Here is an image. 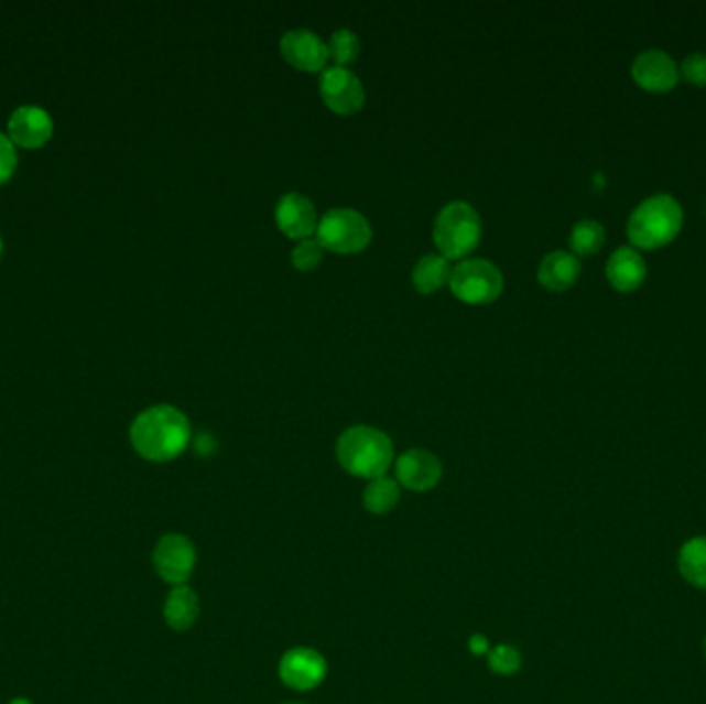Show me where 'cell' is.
Wrapping results in <instances>:
<instances>
[{"label": "cell", "instance_id": "cell-1", "mask_svg": "<svg viewBox=\"0 0 706 704\" xmlns=\"http://www.w3.org/2000/svg\"><path fill=\"white\" fill-rule=\"evenodd\" d=\"M191 441V424L181 410L155 405L141 411L131 426V443L149 461L176 459Z\"/></svg>", "mask_w": 706, "mask_h": 704}, {"label": "cell", "instance_id": "cell-2", "mask_svg": "<svg viewBox=\"0 0 706 704\" xmlns=\"http://www.w3.org/2000/svg\"><path fill=\"white\" fill-rule=\"evenodd\" d=\"M337 461L347 474L377 479L389 472L393 463V441L378 427L351 426L339 436Z\"/></svg>", "mask_w": 706, "mask_h": 704}, {"label": "cell", "instance_id": "cell-3", "mask_svg": "<svg viewBox=\"0 0 706 704\" xmlns=\"http://www.w3.org/2000/svg\"><path fill=\"white\" fill-rule=\"evenodd\" d=\"M682 228V207L670 195H655L642 201L630 215L628 236L632 245L659 248L672 242Z\"/></svg>", "mask_w": 706, "mask_h": 704}, {"label": "cell", "instance_id": "cell-4", "mask_svg": "<svg viewBox=\"0 0 706 704\" xmlns=\"http://www.w3.org/2000/svg\"><path fill=\"white\" fill-rule=\"evenodd\" d=\"M481 240V219L476 209L465 203H448L436 217L434 242L441 248L444 259H460L469 254Z\"/></svg>", "mask_w": 706, "mask_h": 704}, {"label": "cell", "instance_id": "cell-5", "mask_svg": "<svg viewBox=\"0 0 706 704\" xmlns=\"http://www.w3.org/2000/svg\"><path fill=\"white\" fill-rule=\"evenodd\" d=\"M316 240L327 250L351 254L363 250L372 240V228L360 212L339 207L321 217L316 226Z\"/></svg>", "mask_w": 706, "mask_h": 704}, {"label": "cell", "instance_id": "cell-6", "mask_svg": "<svg viewBox=\"0 0 706 704\" xmlns=\"http://www.w3.org/2000/svg\"><path fill=\"white\" fill-rule=\"evenodd\" d=\"M448 285L465 304H490L502 294L504 279L492 261L467 259L450 271Z\"/></svg>", "mask_w": 706, "mask_h": 704}, {"label": "cell", "instance_id": "cell-7", "mask_svg": "<svg viewBox=\"0 0 706 704\" xmlns=\"http://www.w3.org/2000/svg\"><path fill=\"white\" fill-rule=\"evenodd\" d=\"M153 566L165 583L181 587L195 573L197 550L186 535L167 533L153 550Z\"/></svg>", "mask_w": 706, "mask_h": 704}, {"label": "cell", "instance_id": "cell-8", "mask_svg": "<svg viewBox=\"0 0 706 704\" xmlns=\"http://www.w3.org/2000/svg\"><path fill=\"white\" fill-rule=\"evenodd\" d=\"M327 672V659L311 647H296L281 657L280 678L287 689L297 692L314 690L325 682Z\"/></svg>", "mask_w": 706, "mask_h": 704}, {"label": "cell", "instance_id": "cell-9", "mask_svg": "<svg viewBox=\"0 0 706 704\" xmlns=\"http://www.w3.org/2000/svg\"><path fill=\"white\" fill-rule=\"evenodd\" d=\"M321 96L333 112L354 115L363 106L366 91L360 77L347 66H329L321 77Z\"/></svg>", "mask_w": 706, "mask_h": 704}, {"label": "cell", "instance_id": "cell-10", "mask_svg": "<svg viewBox=\"0 0 706 704\" xmlns=\"http://www.w3.org/2000/svg\"><path fill=\"white\" fill-rule=\"evenodd\" d=\"M394 474L405 490L427 491L441 484L443 463L426 448H410L394 463Z\"/></svg>", "mask_w": 706, "mask_h": 704}, {"label": "cell", "instance_id": "cell-11", "mask_svg": "<svg viewBox=\"0 0 706 704\" xmlns=\"http://www.w3.org/2000/svg\"><path fill=\"white\" fill-rule=\"evenodd\" d=\"M283 58L300 71H321L329 61V48L321 35L311 30H290L281 37Z\"/></svg>", "mask_w": 706, "mask_h": 704}, {"label": "cell", "instance_id": "cell-12", "mask_svg": "<svg viewBox=\"0 0 706 704\" xmlns=\"http://www.w3.org/2000/svg\"><path fill=\"white\" fill-rule=\"evenodd\" d=\"M275 221L287 238L306 240L318 226V217L313 201L300 193H287L275 207Z\"/></svg>", "mask_w": 706, "mask_h": 704}, {"label": "cell", "instance_id": "cell-13", "mask_svg": "<svg viewBox=\"0 0 706 704\" xmlns=\"http://www.w3.org/2000/svg\"><path fill=\"white\" fill-rule=\"evenodd\" d=\"M632 77L649 91H667L677 83V66L672 56L661 50H647L637 56L632 65Z\"/></svg>", "mask_w": 706, "mask_h": 704}, {"label": "cell", "instance_id": "cell-14", "mask_svg": "<svg viewBox=\"0 0 706 704\" xmlns=\"http://www.w3.org/2000/svg\"><path fill=\"white\" fill-rule=\"evenodd\" d=\"M52 118L40 106H21L11 115L9 134L11 141L21 148H40L52 134Z\"/></svg>", "mask_w": 706, "mask_h": 704}, {"label": "cell", "instance_id": "cell-15", "mask_svg": "<svg viewBox=\"0 0 706 704\" xmlns=\"http://www.w3.org/2000/svg\"><path fill=\"white\" fill-rule=\"evenodd\" d=\"M608 279L611 285L620 292H632L641 285L647 278V264L642 261L641 254L634 248H618L609 257Z\"/></svg>", "mask_w": 706, "mask_h": 704}, {"label": "cell", "instance_id": "cell-16", "mask_svg": "<svg viewBox=\"0 0 706 704\" xmlns=\"http://www.w3.org/2000/svg\"><path fill=\"white\" fill-rule=\"evenodd\" d=\"M580 275V262L575 254L564 252V250H554L550 252L537 269V279L543 288L552 292H564L571 285H575L576 279Z\"/></svg>", "mask_w": 706, "mask_h": 704}, {"label": "cell", "instance_id": "cell-17", "mask_svg": "<svg viewBox=\"0 0 706 704\" xmlns=\"http://www.w3.org/2000/svg\"><path fill=\"white\" fill-rule=\"evenodd\" d=\"M198 614H200V602L195 591L186 585L170 591L165 599L164 618L172 630L184 632L193 628L197 624Z\"/></svg>", "mask_w": 706, "mask_h": 704}, {"label": "cell", "instance_id": "cell-18", "mask_svg": "<svg viewBox=\"0 0 706 704\" xmlns=\"http://www.w3.org/2000/svg\"><path fill=\"white\" fill-rule=\"evenodd\" d=\"M677 571L688 585L706 591V535L692 538L680 548Z\"/></svg>", "mask_w": 706, "mask_h": 704}, {"label": "cell", "instance_id": "cell-19", "mask_svg": "<svg viewBox=\"0 0 706 704\" xmlns=\"http://www.w3.org/2000/svg\"><path fill=\"white\" fill-rule=\"evenodd\" d=\"M450 271L453 269L448 264V259H444L443 254H426L415 262L411 279L420 294H432L448 281Z\"/></svg>", "mask_w": 706, "mask_h": 704}, {"label": "cell", "instance_id": "cell-20", "mask_svg": "<svg viewBox=\"0 0 706 704\" xmlns=\"http://www.w3.org/2000/svg\"><path fill=\"white\" fill-rule=\"evenodd\" d=\"M399 498H401L399 481L387 475L370 479V484L366 486L361 496L363 508L372 515H389L399 505Z\"/></svg>", "mask_w": 706, "mask_h": 704}, {"label": "cell", "instance_id": "cell-21", "mask_svg": "<svg viewBox=\"0 0 706 704\" xmlns=\"http://www.w3.org/2000/svg\"><path fill=\"white\" fill-rule=\"evenodd\" d=\"M604 242H606V231L593 219L578 221L571 234V246L576 254H585V257L595 254Z\"/></svg>", "mask_w": 706, "mask_h": 704}, {"label": "cell", "instance_id": "cell-22", "mask_svg": "<svg viewBox=\"0 0 706 704\" xmlns=\"http://www.w3.org/2000/svg\"><path fill=\"white\" fill-rule=\"evenodd\" d=\"M327 48H329V58L335 61V65L346 66L360 56V37L351 30H337L330 35Z\"/></svg>", "mask_w": 706, "mask_h": 704}, {"label": "cell", "instance_id": "cell-23", "mask_svg": "<svg viewBox=\"0 0 706 704\" xmlns=\"http://www.w3.org/2000/svg\"><path fill=\"white\" fill-rule=\"evenodd\" d=\"M488 665L498 675H512L521 670L523 657L512 645H498L488 651Z\"/></svg>", "mask_w": 706, "mask_h": 704}, {"label": "cell", "instance_id": "cell-24", "mask_svg": "<svg viewBox=\"0 0 706 704\" xmlns=\"http://www.w3.org/2000/svg\"><path fill=\"white\" fill-rule=\"evenodd\" d=\"M323 250L325 248L318 245V240L306 238L292 250V262L300 271H313L323 261Z\"/></svg>", "mask_w": 706, "mask_h": 704}, {"label": "cell", "instance_id": "cell-25", "mask_svg": "<svg viewBox=\"0 0 706 704\" xmlns=\"http://www.w3.org/2000/svg\"><path fill=\"white\" fill-rule=\"evenodd\" d=\"M682 75L686 82L696 85V87H705L706 85V54L694 52L691 56L684 58V63L680 66Z\"/></svg>", "mask_w": 706, "mask_h": 704}, {"label": "cell", "instance_id": "cell-26", "mask_svg": "<svg viewBox=\"0 0 706 704\" xmlns=\"http://www.w3.org/2000/svg\"><path fill=\"white\" fill-rule=\"evenodd\" d=\"M17 151L11 137L0 132V182L9 181L15 172Z\"/></svg>", "mask_w": 706, "mask_h": 704}, {"label": "cell", "instance_id": "cell-27", "mask_svg": "<svg viewBox=\"0 0 706 704\" xmlns=\"http://www.w3.org/2000/svg\"><path fill=\"white\" fill-rule=\"evenodd\" d=\"M469 649H471L476 656H484V653H488V640L484 639L481 635H476L474 639L469 640Z\"/></svg>", "mask_w": 706, "mask_h": 704}, {"label": "cell", "instance_id": "cell-28", "mask_svg": "<svg viewBox=\"0 0 706 704\" xmlns=\"http://www.w3.org/2000/svg\"><path fill=\"white\" fill-rule=\"evenodd\" d=\"M11 704H30L28 701H13Z\"/></svg>", "mask_w": 706, "mask_h": 704}, {"label": "cell", "instance_id": "cell-29", "mask_svg": "<svg viewBox=\"0 0 706 704\" xmlns=\"http://www.w3.org/2000/svg\"><path fill=\"white\" fill-rule=\"evenodd\" d=\"M703 653H705V659H706V637H705V642H703Z\"/></svg>", "mask_w": 706, "mask_h": 704}, {"label": "cell", "instance_id": "cell-30", "mask_svg": "<svg viewBox=\"0 0 706 704\" xmlns=\"http://www.w3.org/2000/svg\"><path fill=\"white\" fill-rule=\"evenodd\" d=\"M0 252H2V238H0Z\"/></svg>", "mask_w": 706, "mask_h": 704}, {"label": "cell", "instance_id": "cell-31", "mask_svg": "<svg viewBox=\"0 0 706 704\" xmlns=\"http://www.w3.org/2000/svg\"><path fill=\"white\" fill-rule=\"evenodd\" d=\"M281 704H302V703H281Z\"/></svg>", "mask_w": 706, "mask_h": 704}]
</instances>
